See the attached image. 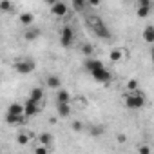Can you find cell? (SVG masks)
Returning <instances> with one entry per match:
<instances>
[{
  "instance_id": "obj_20",
  "label": "cell",
  "mask_w": 154,
  "mask_h": 154,
  "mask_svg": "<svg viewBox=\"0 0 154 154\" xmlns=\"http://www.w3.org/2000/svg\"><path fill=\"white\" fill-rule=\"evenodd\" d=\"M29 140H31V136H29V134H18V138H17L18 145H27V143H29Z\"/></svg>"
},
{
  "instance_id": "obj_4",
  "label": "cell",
  "mask_w": 154,
  "mask_h": 154,
  "mask_svg": "<svg viewBox=\"0 0 154 154\" xmlns=\"http://www.w3.org/2000/svg\"><path fill=\"white\" fill-rule=\"evenodd\" d=\"M15 71L20 72V74H29V72L35 71V62L29 60V58H26V60H18V62L15 63Z\"/></svg>"
},
{
  "instance_id": "obj_2",
  "label": "cell",
  "mask_w": 154,
  "mask_h": 154,
  "mask_svg": "<svg viewBox=\"0 0 154 154\" xmlns=\"http://www.w3.org/2000/svg\"><path fill=\"white\" fill-rule=\"evenodd\" d=\"M87 24L91 26L93 33H94L98 38H102V40H109V38L112 36L111 29L105 26V22H103L100 17H96V15H89V17H87Z\"/></svg>"
},
{
  "instance_id": "obj_5",
  "label": "cell",
  "mask_w": 154,
  "mask_h": 154,
  "mask_svg": "<svg viewBox=\"0 0 154 154\" xmlns=\"http://www.w3.org/2000/svg\"><path fill=\"white\" fill-rule=\"evenodd\" d=\"M72 40H74V33H72V27L65 26V27L62 29V35H60V44H62L63 47H69V45L72 44Z\"/></svg>"
},
{
  "instance_id": "obj_7",
  "label": "cell",
  "mask_w": 154,
  "mask_h": 154,
  "mask_svg": "<svg viewBox=\"0 0 154 154\" xmlns=\"http://www.w3.org/2000/svg\"><path fill=\"white\" fill-rule=\"evenodd\" d=\"M26 116H35V114H38V103H35L31 98H27V102H26Z\"/></svg>"
},
{
  "instance_id": "obj_27",
  "label": "cell",
  "mask_w": 154,
  "mask_h": 154,
  "mask_svg": "<svg viewBox=\"0 0 154 154\" xmlns=\"http://www.w3.org/2000/svg\"><path fill=\"white\" fill-rule=\"evenodd\" d=\"M94 136H98V134H103V127H100V125H96V127H93V131H91Z\"/></svg>"
},
{
  "instance_id": "obj_29",
  "label": "cell",
  "mask_w": 154,
  "mask_h": 154,
  "mask_svg": "<svg viewBox=\"0 0 154 154\" xmlns=\"http://www.w3.org/2000/svg\"><path fill=\"white\" fill-rule=\"evenodd\" d=\"M35 154H47V147H42V145L36 147L35 149Z\"/></svg>"
},
{
  "instance_id": "obj_16",
  "label": "cell",
  "mask_w": 154,
  "mask_h": 154,
  "mask_svg": "<svg viewBox=\"0 0 154 154\" xmlns=\"http://www.w3.org/2000/svg\"><path fill=\"white\" fill-rule=\"evenodd\" d=\"M24 36H26V40H36L40 36V31L38 29H27Z\"/></svg>"
},
{
  "instance_id": "obj_32",
  "label": "cell",
  "mask_w": 154,
  "mask_h": 154,
  "mask_svg": "<svg viewBox=\"0 0 154 154\" xmlns=\"http://www.w3.org/2000/svg\"><path fill=\"white\" fill-rule=\"evenodd\" d=\"M150 56H152V60H154V45H152V51H150Z\"/></svg>"
},
{
  "instance_id": "obj_22",
  "label": "cell",
  "mask_w": 154,
  "mask_h": 154,
  "mask_svg": "<svg viewBox=\"0 0 154 154\" xmlns=\"http://www.w3.org/2000/svg\"><path fill=\"white\" fill-rule=\"evenodd\" d=\"M85 6H87V4H85V2H82V0H74V2H72V8H74V9H78V11H80V9H84Z\"/></svg>"
},
{
  "instance_id": "obj_24",
  "label": "cell",
  "mask_w": 154,
  "mask_h": 154,
  "mask_svg": "<svg viewBox=\"0 0 154 154\" xmlns=\"http://www.w3.org/2000/svg\"><path fill=\"white\" fill-rule=\"evenodd\" d=\"M138 152H140V154H150V147H149V145H140Z\"/></svg>"
},
{
  "instance_id": "obj_31",
  "label": "cell",
  "mask_w": 154,
  "mask_h": 154,
  "mask_svg": "<svg viewBox=\"0 0 154 154\" xmlns=\"http://www.w3.org/2000/svg\"><path fill=\"white\" fill-rule=\"evenodd\" d=\"M100 2H98V0H91V2H89V6H93V8H96Z\"/></svg>"
},
{
  "instance_id": "obj_17",
  "label": "cell",
  "mask_w": 154,
  "mask_h": 154,
  "mask_svg": "<svg viewBox=\"0 0 154 154\" xmlns=\"http://www.w3.org/2000/svg\"><path fill=\"white\" fill-rule=\"evenodd\" d=\"M24 118H26V116H11V114H8V116H6V122L11 123V125H17V123H22Z\"/></svg>"
},
{
  "instance_id": "obj_15",
  "label": "cell",
  "mask_w": 154,
  "mask_h": 154,
  "mask_svg": "<svg viewBox=\"0 0 154 154\" xmlns=\"http://www.w3.org/2000/svg\"><path fill=\"white\" fill-rule=\"evenodd\" d=\"M33 20H35V17H33L31 13H24V15H20V22H22L24 26H31Z\"/></svg>"
},
{
  "instance_id": "obj_26",
  "label": "cell",
  "mask_w": 154,
  "mask_h": 154,
  "mask_svg": "<svg viewBox=\"0 0 154 154\" xmlns=\"http://www.w3.org/2000/svg\"><path fill=\"white\" fill-rule=\"evenodd\" d=\"M0 9H2V11H8V9H11V4L8 2V0H4V2H0Z\"/></svg>"
},
{
  "instance_id": "obj_9",
  "label": "cell",
  "mask_w": 154,
  "mask_h": 154,
  "mask_svg": "<svg viewBox=\"0 0 154 154\" xmlns=\"http://www.w3.org/2000/svg\"><path fill=\"white\" fill-rule=\"evenodd\" d=\"M29 98H31V100H33L35 103H40V102H44V91H42L40 87H35V89L31 91Z\"/></svg>"
},
{
  "instance_id": "obj_3",
  "label": "cell",
  "mask_w": 154,
  "mask_h": 154,
  "mask_svg": "<svg viewBox=\"0 0 154 154\" xmlns=\"http://www.w3.org/2000/svg\"><path fill=\"white\" fill-rule=\"evenodd\" d=\"M125 105H127L129 109H141V107L145 105V96L140 94V93L129 94V96L125 98Z\"/></svg>"
},
{
  "instance_id": "obj_14",
  "label": "cell",
  "mask_w": 154,
  "mask_h": 154,
  "mask_svg": "<svg viewBox=\"0 0 154 154\" xmlns=\"http://www.w3.org/2000/svg\"><path fill=\"white\" fill-rule=\"evenodd\" d=\"M62 85V80L58 78V76H49L47 78V87H51V89H58Z\"/></svg>"
},
{
  "instance_id": "obj_6",
  "label": "cell",
  "mask_w": 154,
  "mask_h": 154,
  "mask_svg": "<svg viewBox=\"0 0 154 154\" xmlns=\"http://www.w3.org/2000/svg\"><path fill=\"white\" fill-rule=\"evenodd\" d=\"M8 114H11V116H26V107L20 105V103H11L9 109H8Z\"/></svg>"
},
{
  "instance_id": "obj_11",
  "label": "cell",
  "mask_w": 154,
  "mask_h": 154,
  "mask_svg": "<svg viewBox=\"0 0 154 154\" xmlns=\"http://www.w3.org/2000/svg\"><path fill=\"white\" fill-rule=\"evenodd\" d=\"M56 111H58V116L60 118H67L71 114V107L67 103H56Z\"/></svg>"
},
{
  "instance_id": "obj_21",
  "label": "cell",
  "mask_w": 154,
  "mask_h": 154,
  "mask_svg": "<svg viewBox=\"0 0 154 154\" xmlns=\"http://www.w3.org/2000/svg\"><path fill=\"white\" fill-rule=\"evenodd\" d=\"M149 11H150V8H138V17L140 18H145L149 15Z\"/></svg>"
},
{
  "instance_id": "obj_28",
  "label": "cell",
  "mask_w": 154,
  "mask_h": 154,
  "mask_svg": "<svg viewBox=\"0 0 154 154\" xmlns=\"http://www.w3.org/2000/svg\"><path fill=\"white\" fill-rule=\"evenodd\" d=\"M71 127H72V131H76V132H80V131H82V123H80V122H72Z\"/></svg>"
},
{
  "instance_id": "obj_8",
  "label": "cell",
  "mask_w": 154,
  "mask_h": 154,
  "mask_svg": "<svg viewBox=\"0 0 154 154\" xmlns=\"http://www.w3.org/2000/svg\"><path fill=\"white\" fill-rule=\"evenodd\" d=\"M51 11H53V15H56V17H63V15L67 13V6H65L63 2H54V4L51 6Z\"/></svg>"
},
{
  "instance_id": "obj_12",
  "label": "cell",
  "mask_w": 154,
  "mask_h": 154,
  "mask_svg": "<svg viewBox=\"0 0 154 154\" xmlns=\"http://www.w3.org/2000/svg\"><path fill=\"white\" fill-rule=\"evenodd\" d=\"M69 102H71V96H69L67 91H58L56 93V103H67L69 105Z\"/></svg>"
},
{
  "instance_id": "obj_10",
  "label": "cell",
  "mask_w": 154,
  "mask_h": 154,
  "mask_svg": "<svg viewBox=\"0 0 154 154\" xmlns=\"http://www.w3.org/2000/svg\"><path fill=\"white\" fill-rule=\"evenodd\" d=\"M143 40L147 44H154V26H147L143 29Z\"/></svg>"
},
{
  "instance_id": "obj_23",
  "label": "cell",
  "mask_w": 154,
  "mask_h": 154,
  "mask_svg": "<svg viewBox=\"0 0 154 154\" xmlns=\"http://www.w3.org/2000/svg\"><path fill=\"white\" fill-rule=\"evenodd\" d=\"M127 89H129V91H136V89H138V82H136V80H129V82H127Z\"/></svg>"
},
{
  "instance_id": "obj_19",
  "label": "cell",
  "mask_w": 154,
  "mask_h": 154,
  "mask_svg": "<svg viewBox=\"0 0 154 154\" xmlns=\"http://www.w3.org/2000/svg\"><path fill=\"white\" fill-rule=\"evenodd\" d=\"M122 56H123V51H122V49H112V51H111V60H112V62H120Z\"/></svg>"
},
{
  "instance_id": "obj_25",
  "label": "cell",
  "mask_w": 154,
  "mask_h": 154,
  "mask_svg": "<svg viewBox=\"0 0 154 154\" xmlns=\"http://www.w3.org/2000/svg\"><path fill=\"white\" fill-rule=\"evenodd\" d=\"M150 6H152L150 0H140L138 2V8H150Z\"/></svg>"
},
{
  "instance_id": "obj_1",
  "label": "cell",
  "mask_w": 154,
  "mask_h": 154,
  "mask_svg": "<svg viewBox=\"0 0 154 154\" xmlns=\"http://www.w3.org/2000/svg\"><path fill=\"white\" fill-rule=\"evenodd\" d=\"M85 69L91 72V76H93L94 80H98V82H102V84H107V82L111 80V72H109V69H107L100 60L89 58V60L85 62Z\"/></svg>"
},
{
  "instance_id": "obj_30",
  "label": "cell",
  "mask_w": 154,
  "mask_h": 154,
  "mask_svg": "<svg viewBox=\"0 0 154 154\" xmlns=\"http://www.w3.org/2000/svg\"><path fill=\"white\" fill-rule=\"evenodd\" d=\"M116 140H118L120 143H123V141H125V136H123V134H118V136H116Z\"/></svg>"
},
{
  "instance_id": "obj_18",
  "label": "cell",
  "mask_w": 154,
  "mask_h": 154,
  "mask_svg": "<svg viewBox=\"0 0 154 154\" xmlns=\"http://www.w3.org/2000/svg\"><path fill=\"white\" fill-rule=\"evenodd\" d=\"M82 53H84L87 58H91V56H93V53H94V47H93L91 44H84V45H82Z\"/></svg>"
},
{
  "instance_id": "obj_13",
  "label": "cell",
  "mask_w": 154,
  "mask_h": 154,
  "mask_svg": "<svg viewBox=\"0 0 154 154\" xmlns=\"http://www.w3.org/2000/svg\"><path fill=\"white\" fill-rule=\"evenodd\" d=\"M38 140H40V145H42V147H49V145L53 143V136H51L49 132H42Z\"/></svg>"
}]
</instances>
